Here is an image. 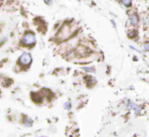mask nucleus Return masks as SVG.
Returning a JSON list of instances; mask_svg holds the SVG:
<instances>
[{
    "label": "nucleus",
    "instance_id": "obj_11",
    "mask_svg": "<svg viewBox=\"0 0 149 137\" xmlns=\"http://www.w3.org/2000/svg\"><path fill=\"white\" fill-rule=\"evenodd\" d=\"M111 25H112V26H113L114 29H117V25H116V23H115V21L113 20V19H111Z\"/></svg>",
    "mask_w": 149,
    "mask_h": 137
},
{
    "label": "nucleus",
    "instance_id": "obj_7",
    "mask_svg": "<svg viewBox=\"0 0 149 137\" xmlns=\"http://www.w3.org/2000/svg\"><path fill=\"white\" fill-rule=\"evenodd\" d=\"M143 49H144V51L148 52L149 53V41H146V42H144Z\"/></svg>",
    "mask_w": 149,
    "mask_h": 137
},
{
    "label": "nucleus",
    "instance_id": "obj_14",
    "mask_svg": "<svg viewBox=\"0 0 149 137\" xmlns=\"http://www.w3.org/2000/svg\"><path fill=\"white\" fill-rule=\"evenodd\" d=\"M147 23H148V25H149V19H148V22Z\"/></svg>",
    "mask_w": 149,
    "mask_h": 137
},
{
    "label": "nucleus",
    "instance_id": "obj_4",
    "mask_svg": "<svg viewBox=\"0 0 149 137\" xmlns=\"http://www.w3.org/2000/svg\"><path fill=\"white\" fill-rule=\"evenodd\" d=\"M126 107L128 108L129 110H132L133 111L135 114H139L141 111V108H140L139 106H138L137 104H135L134 102L131 101H128L127 102V105H126Z\"/></svg>",
    "mask_w": 149,
    "mask_h": 137
},
{
    "label": "nucleus",
    "instance_id": "obj_13",
    "mask_svg": "<svg viewBox=\"0 0 149 137\" xmlns=\"http://www.w3.org/2000/svg\"><path fill=\"white\" fill-rule=\"evenodd\" d=\"M130 48H132L133 50H134V51H137L138 53H141L142 52L141 51H139V50H138L137 48H135V47H133V46H132V45H130Z\"/></svg>",
    "mask_w": 149,
    "mask_h": 137
},
{
    "label": "nucleus",
    "instance_id": "obj_8",
    "mask_svg": "<svg viewBox=\"0 0 149 137\" xmlns=\"http://www.w3.org/2000/svg\"><path fill=\"white\" fill-rule=\"evenodd\" d=\"M32 124H33V121H32L31 119L27 118L25 120V125L27 126V127H30V126H32Z\"/></svg>",
    "mask_w": 149,
    "mask_h": 137
},
{
    "label": "nucleus",
    "instance_id": "obj_6",
    "mask_svg": "<svg viewBox=\"0 0 149 137\" xmlns=\"http://www.w3.org/2000/svg\"><path fill=\"white\" fill-rule=\"evenodd\" d=\"M138 35V32H137V31L136 30H132V31H129L128 32V37L130 38H135L136 36Z\"/></svg>",
    "mask_w": 149,
    "mask_h": 137
},
{
    "label": "nucleus",
    "instance_id": "obj_9",
    "mask_svg": "<svg viewBox=\"0 0 149 137\" xmlns=\"http://www.w3.org/2000/svg\"><path fill=\"white\" fill-rule=\"evenodd\" d=\"M71 103L70 102H65V103H64V108H65V109H67V110H69L70 108H71Z\"/></svg>",
    "mask_w": 149,
    "mask_h": 137
},
{
    "label": "nucleus",
    "instance_id": "obj_10",
    "mask_svg": "<svg viewBox=\"0 0 149 137\" xmlns=\"http://www.w3.org/2000/svg\"><path fill=\"white\" fill-rule=\"evenodd\" d=\"M83 70L85 71V72H87V73H91V72H94L93 70V68L92 67H87V66H85V67H83Z\"/></svg>",
    "mask_w": 149,
    "mask_h": 137
},
{
    "label": "nucleus",
    "instance_id": "obj_5",
    "mask_svg": "<svg viewBox=\"0 0 149 137\" xmlns=\"http://www.w3.org/2000/svg\"><path fill=\"white\" fill-rule=\"evenodd\" d=\"M121 2V4L125 7L126 8H130L132 5H133V0H119Z\"/></svg>",
    "mask_w": 149,
    "mask_h": 137
},
{
    "label": "nucleus",
    "instance_id": "obj_1",
    "mask_svg": "<svg viewBox=\"0 0 149 137\" xmlns=\"http://www.w3.org/2000/svg\"><path fill=\"white\" fill-rule=\"evenodd\" d=\"M23 43L25 45H33L34 43L36 42V38L35 35L33 33V32H27L25 33L23 37Z\"/></svg>",
    "mask_w": 149,
    "mask_h": 137
},
{
    "label": "nucleus",
    "instance_id": "obj_3",
    "mask_svg": "<svg viewBox=\"0 0 149 137\" xmlns=\"http://www.w3.org/2000/svg\"><path fill=\"white\" fill-rule=\"evenodd\" d=\"M140 18L137 12H132L130 14H129V22H130V25L133 27H137L139 24Z\"/></svg>",
    "mask_w": 149,
    "mask_h": 137
},
{
    "label": "nucleus",
    "instance_id": "obj_12",
    "mask_svg": "<svg viewBox=\"0 0 149 137\" xmlns=\"http://www.w3.org/2000/svg\"><path fill=\"white\" fill-rule=\"evenodd\" d=\"M45 4H47V5H52V0H44Z\"/></svg>",
    "mask_w": 149,
    "mask_h": 137
},
{
    "label": "nucleus",
    "instance_id": "obj_2",
    "mask_svg": "<svg viewBox=\"0 0 149 137\" xmlns=\"http://www.w3.org/2000/svg\"><path fill=\"white\" fill-rule=\"evenodd\" d=\"M19 64H21L22 66H29L32 62V56L30 53H24L21 54V56L19 58Z\"/></svg>",
    "mask_w": 149,
    "mask_h": 137
}]
</instances>
